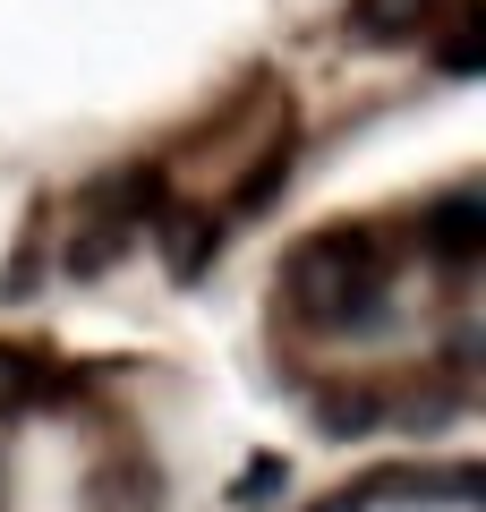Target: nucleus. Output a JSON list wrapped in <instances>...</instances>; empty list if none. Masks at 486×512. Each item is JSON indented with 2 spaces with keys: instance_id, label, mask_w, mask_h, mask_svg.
Wrapping results in <instances>:
<instances>
[{
  "instance_id": "39448f33",
  "label": "nucleus",
  "mask_w": 486,
  "mask_h": 512,
  "mask_svg": "<svg viewBox=\"0 0 486 512\" xmlns=\"http://www.w3.org/2000/svg\"><path fill=\"white\" fill-rule=\"evenodd\" d=\"M290 154H299V137H290V128H282V137H273V146L256 154V171H248V180L231 188V205H239V214H256V205H273V188H282V171H290Z\"/></svg>"
},
{
  "instance_id": "7ed1b4c3",
  "label": "nucleus",
  "mask_w": 486,
  "mask_h": 512,
  "mask_svg": "<svg viewBox=\"0 0 486 512\" xmlns=\"http://www.w3.org/2000/svg\"><path fill=\"white\" fill-rule=\"evenodd\" d=\"M478 231H486V205H478V197H444V205H435V222H427V239L452 256V265L478 248Z\"/></svg>"
},
{
  "instance_id": "6e6552de",
  "label": "nucleus",
  "mask_w": 486,
  "mask_h": 512,
  "mask_svg": "<svg viewBox=\"0 0 486 512\" xmlns=\"http://www.w3.org/2000/svg\"><path fill=\"white\" fill-rule=\"evenodd\" d=\"M0 495H9V478H0Z\"/></svg>"
},
{
  "instance_id": "0eeeda50",
  "label": "nucleus",
  "mask_w": 486,
  "mask_h": 512,
  "mask_svg": "<svg viewBox=\"0 0 486 512\" xmlns=\"http://www.w3.org/2000/svg\"><path fill=\"white\" fill-rule=\"evenodd\" d=\"M273 487H282V461H248V478H239V504H265Z\"/></svg>"
},
{
  "instance_id": "20e7f679",
  "label": "nucleus",
  "mask_w": 486,
  "mask_h": 512,
  "mask_svg": "<svg viewBox=\"0 0 486 512\" xmlns=\"http://www.w3.org/2000/svg\"><path fill=\"white\" fill-rule=\"evenodd\" d=\"M214 214H171L162 222V248H171V274H205V256H214Z\"/></svg>"
},
{
  "instance_id": "f03ea898",
  "label": "nucleus",
  "mask_w": 486,
  "mask_h": 512,
  "mask_svg": "<svg viewBox=\"0 0 486 512\" xmlns=\"http://www.w3.org/2000/svg\"><path fill=\"white\" fill-rule=\"evenodd\" d=\"M444 0H350V35L359 43H418Z\"/></svg>"
},
{
  "instance_id": "423d86ee",
  "label": "nucleus",
  "mask_w": 486,
  "mask_h": 512,
  "mask_svg": "<svg viewBox=\"0 0 486 512\" xmlns=\"http://www.w3.org/2000/svg\"><path fill=\"white\" fill-rule=\"evenodd\" d=\"M35 384H43V359L18 342H0V410H26L35 402Z\"/></svg>"
},
{
  "instance_id": "f257e3e1",
  "label": "nucleus",
  "mask_w": 486,
  "mask_h": 512,
  "mask_svg": "<svg viewBox=\"0 0 486 512\" xmlns=\"http://www.w3.org/2000/svg\"><path fill=\"white\" fill-rule=\"evenodd\" d=\"M282 291H290V308H299L307 325H359V316L384 308V265H367V239L324 231V239H307V248L290 256Z\"/></svg>"
}]
</instances>
